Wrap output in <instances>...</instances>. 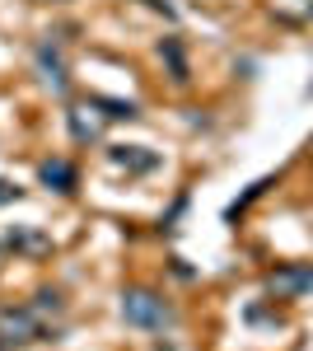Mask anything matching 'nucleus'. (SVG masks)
<instances>
[{
  "mask_svg": "<svg viewBox=\"0 0 313 351\" xmlns=\"http://www.w3.org/2000/svg\"><path fill=\"white\" fill-rule=\"evenodd\" d=\"M47 337H56V332L42 324V314L33 304L0 309V347H28V342H47Z\"/></svg>",
  "mask_w": 313,
  "mask_h": 351,
  "instance_id": "nucleus-2",
  "label": "nucleus"
},
{
  "mask_svg": "<svg viewBox=\"0 0 313 351\" xmlns=\"http://www.w3.org/2000/svg\"><path fill=\"white\" fill-rule=\"evenodd\" d=\"M5 248L28 253V258H42V253H52V239H47L42 230H33V225H14V230L5 234Z\"/></svg>",
  "mask_w": 313,
  "mask_h": 351,
  "instance_id": "nucleus-5",
  "label": "nucleus"
},
{
  "mask_svg": "<svg viewBox=\"0 0 313 351\" xmlns=\"http://www.w3.org/2000/svg\"><path fill=\"white\" fill-rule=\"evenodd\" d=\"M19 197H24V192L14 188V183H5V178H0V206H5V202H19Z\"/></svg>",
  "mask_w": 313,
  "mask_h": 351,
  "instance_id": "nucleus-12",
  "label": "nucleus"
},
{
  "mask_svg": "<svg viewBox=\"0 0 313 351\" xmlns=\"http://www.w3.org/2000/svg\"><path fill=\"white\" fill-rule=\"evenodd\" d=\"M309 94H313V89H309Z\"/></svg>",
  "mask_w": 313,
  "mask_h": 351,
  "instance_id": "nucleus-15",
  "label": "nucleus"
},
{
  "mask_svg": "<svg viewBox=\"0 0 313 351\" xmlns=\"http://www.w3.org/2000/svg\"><path fill=\"white\" fill-rule=\"evenodd\" d=\"M122 319L140 332H164V328H173V309L164 304V295L131 286V291H122Z\"/></svg>",
  "mask_w": 313,
  "mask_h": 351,
  "instance_id": "nucleus-1",
  "label": "nucleus"
},
{
  "mask_svg": "<svg viewBox=\"0 0 313 351\" xmlns=\"http://www.w3.org/2000/svg\"><path fill=\"white\" fill-rule=\"evenodd\" d=\"M71 132H75V141H94L99 136V122H89L84 112H71Z\"/></svg>",
  "mask_w": 313,
  "mask_h": 351,
  "instance_id": "nucleus-11",
  "label": "nucleus"
},
{
  "mask_svg": "<svg viewBox=\"0 0 313 351\" xmlns=\"http://www.w3.org/2000/svg\"><path fill=\"white\" fill-rule=\"evenodd\" d=\"M266 291L276 300H299L304 291H313V267H299V263H290V267H276L266 276Z\"/></svg>",
  "mask_w": 313,
  "mask_h": 351,
  "instance_id": "nucleus-3",
  "label": "nucleus"
},
{
  "mask_svg": "<svg viewBox=\"0 0 313 351\" xmlns=\"http://www.w3.org/2000/svg\"><path fill=\"white\" fill-rule=\"evenodd\" d=\"M0 351H10V347H0Z\"/></svg>",
  "mask_w": 313,
  "mask_h": 351,
  "instance_id": "nucleus-14",
  "label": "nucleus"
},
{
  "mask_svg": "<svg viewBox=\"0 0 313 351\" xmlns=\"http://www.w3.org/2000/svg\"><path fill=\"white\" fill-rule=\"evenodd\" d=\"M38 178L47 183V188H56V192H75V169L66 160H42L38 164Z\"/></svg>",
  "mask_w": 313,
  "mask_h": 351,
  "instance_id": "nucleus-7",
  "label": "nucleus"
},
{
  "mask_svg": "<svg viewBox=\"0 0 313 351\" xmlns=\"http://www.w3.org/2000/svg\"><path fill=\"white\" fill-rule=\"evenodd\" d=\"M38 66H42V80L52 84V94H66L71 89V75H66V61L52 52V43H38Z\"/></svg>",
  "mask_w": 313,
  "mask_h": 351,
  "instance_id": "nucleus-6",
  "label": "nucleus"
},
{
  "mask_svg": "<svg viewBox=\"0 0 313 351\" xmlns=\"http://www.w3.org/2000/svg\"><path fill=\"white\" fill-rule=\"evenodd\" d=\"M33 309L47 319V314H61L66 304H61V295H56V291H38V295H33Z\"/></svg>",
  "mask_w": 313,
  "mask_h": 351,
  "instance_id": "nucleus-10",
  "label": "nucleus"
},
{
  "mask_svg": "<svg viewBox=\"0 0 313 351\" xmlns=\"http://www.w3.org/2000/svg\"><path fill=\"white\" fill-rule=\"evenodd\" d=\"M108 160L117 164V169H127V173H150V169H159V155L145 150V145H108Z\"/></svg>",
  "mask_w": 313,
  "mask_h": 351,
  "instance_id": "nucleus-4",
  "label": "nucleus"
},
{
  "mask_svg": "<svg viewBox=\"0 0 313 351\" xmlns=\"http://www.w3.org/2000/svg\"><path fill=\"white\" fill-rule=\"evenodd\" d=\"M159 56L168 61L173 80H187V61H183V43H178V38H164V43H159Z\"/></svg>",
  "mask_w": 313,
  "mask_h": 351,
  "instance_id": "nucleus-9",
  "label": "nucleus"
},
{
  "mask_svg": "<svg viewBox=\"0 0 313 351\" xmlns=\"http://www.w3.org/2000/svg\"><path fill=\"white\" fill-rule=\"evenodd\" d=\"M89 108H103V117H112V122H131V117H140V108H136V104L103 99V94H94V99H89Z\"/></svg>",
  "mask_w": 313,
  "mask_h": 351,
  "instance_id": "nucleus-8",
  "label": "nucleus"
},
{
  "mask_svg": "<svg viewBox=\"0 0 313 351\" xmlns=\"http://www.w3.org/2000/svg\"><path fill=\"white\" fill-rule=\"evenodd\" d=\"M145 5H150V10H159V14H164V19H178V10H173V5H168V0H145Z\"/></svg>",
  "mask_w": 313,
  "mask_h": 351,
  "instance_id": "nucleus-13",
  "label": "nucleus"
}]
</instances>
